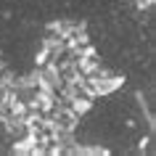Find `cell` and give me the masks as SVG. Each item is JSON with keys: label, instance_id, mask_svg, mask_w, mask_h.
Here are the masks:
<instances>
[{"label": "cell", "instance_id": "cell-1", "mask_svg": "<svg viewBox=\"0 0 156 156\" xmlns=\"http://www.w3.org/2000/svg\"><path fill=\"white\" fill-rule=\"evenodd\" d=\"M132 3H135L138 11H151L154 8V0H132Z\"/></svg>", "mask_w": 156, "mask_h": 156}]
</instances>
